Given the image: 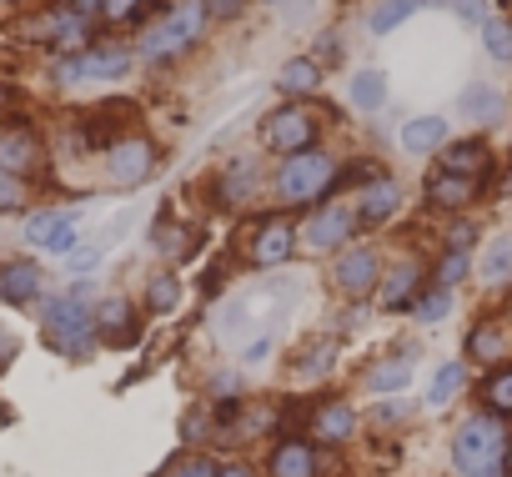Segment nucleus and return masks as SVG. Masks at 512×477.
I'll list each match as a JSON object with an SVG mask.
<instances>
[{
	"mask_svg": "<svg viewBox=\"0 0 512 477\" xmlns=\"http://www.w3.org/2000/svg\"><path fill=\"white\" fill-rule=\"evenodd\" d=\"M181 297H186V282H181L176 267H166V272H151V277H146L141 307H146V317H171V312L181 307Z\"/></svg>",
	"mask_w": 512,
	"mask_h": 477,
	"instance_id": "cd10ccee",
	"label": "nucleus"
},
{
	"mask_svg": "<svg viewBox=\"0 0 512 477\" xmlns=\"http://www.w3.org/2000/svg\"><path fill=\"white\" fill-rule=\"evenodd\" d=\"M216 477H256V472H251L246 462H221V467H216Z\"/></svg>",
	"mask_w": 512,
	"mask_h": 477,
	"instance_id": "8fccbe9b",
	"label": "nucleus"
},
{
	"mask_svg": "<svg viewBox=\"0 0 512 477\" xmlns=\"http://www.w3.org/2000/svg\"><path fill=\"white\" fill-rule=\"evenodd\" d=\"M322 131H327V116L312 101H282L256 116V141L272 156H297L307 146H322Z\"/></svg>",
	"mask_w": 512,
	"mask_h": 477,
	"instance_id": "20e7f679",
	"label": "nucleus"
},
{
	"mask_svg": "<svg viewBox=\"0 0 512 477\" xmlns=\"http://www.w3.org/2000/svg\"><path fill=\"white\" fill-rule=\"evenodd\" d=\"M447 16H457L462 26H482V21L492 16V0H452Z\"/></svg>",
	"mask_w": 512,
	"mask_h": 477,
	"instance_id": "37998d69",
	"label": "nucleus"
},
{
	"mask_svg": "<svg viewBox=\"0 0 512 477\" xmlns=\"http://www.w3.org/2000/svg\"><path fill=\"white\" fill-rule=\"evenodd\" d=\"M272 191V171L262 166V156H251V151H241V156H226L211 176H206V201L216 206V211H246V206H256Z\"/></svg>",
	"mask_w": 512,
	"mask_h": 477,
	"instance_id": "0eeeda50",
	"label": "nucleus"
},
{
	"mask_svg": "<svg viewBox=\"0 0 512 477\" xmlns=\"http://www.w3.org/2000/svg\"><path fill=\"white\" fill-rule=\"evenodd\" d=\"M26 206V176L0 166V211H21Z\"/></svg>",
	"mask_w": 512,
	"mask_h": 477,
	"instance_id": "79ce46f5",
	"label": "nucleus"
},
{
	"mask_svg": "<svg viewBox=\"0 0 512 477\" xmlns=\"http://www.w3.org/2000/svg\"><path fill=\"white\" fill-rule=\"evenodd\" d=\"M477 282L487 292H512V231H492L477 252Z\"/></svg>",
	"mask_w": 512,
	"mask_h": 477,
	"instance_id": "a878e982",
	"label": "nucleus"
},
{
	"mask_svg": "<svg viewBox=\"0 0 512 477\" xmlns=\"http://www.w3.org/2000/svg\"><path fill=\"white\" fill-rule=\"evenodd\" d=\"M156 166H161V146H156L146 131H126V136H116V141L101 151L106 186H116V191L146 186V181L156 176Z\"/></svg>",
	"mask_w": 512,
	"mask_h": 477,
	"instance_id": "9d476101",
	"label": "nucleus"
},
{
	"mask_svg": "<svg viewBox=\"0 0 512 477\" xmlns=\"http://www.w3.org/2000/svg\"><path fill=\"white\" fill-rule=\"evenodd\" d=\"M6 106H11V86H6V81H0V111H6Z\"/></svg>",
	"mask_w": 512,
	"mask_h": 477,
	"instance_id": "6e6d98bb",
	"label": "nucleus"
},
{
	"mask_svg": "<svg viewBox=\"0 0 512 477\" xmlns=\"http://www.w3.org/2000/svg\"><path fill=\"white\" fill-rule=\"evenodd\" d=\"M267 472L272 477H317L322 472V457H317V447H312L307 432H292V437H277Z\"/></svg>",
	"mask_w": 512,
	"mask_h": 477,
	"instance_id": "393cba45",
	"label": "nucleus"
},
{
	"mask_svg": "<svg viewBox=\"0 0 512 477\" xmlns=\"http://www.w3.org/2000/svg\"><path fill=\"white\" fill-rule=\"evenodd\" d=\"M462 382H467V367H462V362H442V367L432 372V382H427V407H447V402L462 392Z\"/></svg>",
	"mask_w": 512,
	"mask_h": 477,
	"instance_id": "c9c22d12",
	"label": "nucleus"
},
{
	"mask_svg": "<svg viewBox=\"0 0 512 477\" xmlns=\"http://www.w3.org/2000/svg\"><path fill=\"white\" fill-rule=\"evenodd\" d=\"M412 317H417L422 327H437V322H447V317H452V287H437V282H427V287H422V297L412 302Z\"/></svg>",
	"mask_w": 512,
	"mask_h": 477,
	"instance_id": "f704fd0d",
	"label": "nucleus"
},
{
	"mask_svg": "<svg viewBox=\"0 0 512 477\" xmlns=\"http://www.w3.org/2000/svg\"><path fill=\"white\" fill-rule=\"evenodd\" d=\"M407 382H412V357H407V352H402V357H382V362L367 372V387H372V392H382V397H387V392L397 397Z\"/></svg>",
	"mask_w": 512,
	"mask_h": 477,
	"instance_id": "2f4dec72",
	"label": "nucleus"
},
{
	"mask_svg": "<svg viewBox=\"0 0 512 477\" xmlns=\"http://www.w3.org/2000/svg\"><path fill=\"white\" fill-rule=\"evenodd\" d=\"M422 196H427V206L432 211H442V216H457V211H472L482 196H487V186L482 181H472V176H452V171H427V181H422Z\"/></svg>",
	"mask_w": 512,
	"mask_h": 477,
	"instance_id": "f3484780",
	"label": "nucleus"
},
{
	"mask_svg": "<svg viewBox=\"0 0 512 477\" xmlns=\"http://www.w3.org/2000/svg\"><path fill=\"white\" fill-rule=\"evenodd\" d=\"M41 327H46V342L71 357V362H86L96 352V307H91V282H76L66 292H56L41 312Z\"/></svg>",
	"mask_w": 512,
	"mask_h": 477,
	"instance_id": "7ed1b4c3",
	"label": "nucleus"
},
{
	"mask_svg": "<svg viewBox=\"0 0 512 477\" xmlns=\"http://www.w3.org/2000/svg\"><path fill=\"white\" fill-rule=\"evenodd\" d=\"M357 231H362V216H357L352 196H327V201H317L312 211H302L297 242H302V252H312V257H337L342 247L357 242Z\"/></svg>",
	"mask_w": 512,
	"mask_h": 477,
	"instance_id": "423d86ee",
	"label": "nucleus"
},
{
	"mask_svg": "<svg viewBox=\"0 0 512 477\" xmlns=\"http://www.w3.org/2000/svg\"><path fill=\"white\" fill-rule=\"evenodd\" d=\"M407 417V402H397V397H387L382 407H377V427H392V422H402Z\"/></svg>",
	"mask_w": 512,
	"mask_h": 477,
	"instance_id": "de8ad7c7",
	"label": "nucleus"
},
{
	"mask_svg": "<svg viewBox=\"0 0 512 477\" xmlns=\"http://www.w3.org/2000/svg\"><path fill=\"white\" fill-rule=\"evenodd\" d=\"M467 357L472 362H502L507 357V327L502 322H472V332H467Z\"/></svg>",
	"mask_w": 512,
	"mask_h": 477,
	"instance_id": "c756f323",
	"label": "nucleus"
},
{
	"mask_svg": "<svg viewBox=\"0 0 512 477\" xmlns=\"http://www.w3.org/2000/svg\"><path fill=\"white\" fill-rule=\"evenodd\" d=\"M477 36H482V56H487L492 66H512V16L492 11V16L477 26Z\"/></svg>",
	"mask_w": 512,
	"mask_h": 477,
	"instance_id": "7c9ffc66",
	"label": "nucleus"
},
{
	"mask_svg": "<svg viewBox=\"0 0 512 477\" xmlns=\"http://www.w3.org/2000/svg\"><path fill=\"white\" fill-rule=\"evenodd\" d=\"M131 221H136V211H121L116 221H106V231H101V247H106V252H111V247L121 242V236L131 231Z\"/></svg>",
	"mask_w": 512,
	"mask_h": 477,
	"instance_id": "a18cd8bd",
	"label": "nucleus"
},
{
	"mask_svg": "<svg viewBox=\"0 0 512 477\" xmlns=\"http://www.w3.org/2000/svg\"><path fill=\"white\" fill-rule=\"evenodd\" d=\"M447 141H452V121L437 116V111H417V116H407L397 126V146L407 156H437Z\"/></svg>",
	"mask_w": 512,
	"mask_h": 477,
	"instance_id": "aec40b11",
	"label": "nucleus"
},
{
	"mask_svg": "<svg viewBox=\"0 0 512 477\" xmlns=\"http://www.w3.org/2000/svg\"><path fill=\"white\" fill-rule=\"evenodd\" d=\"M96 337L106 347H136L141 342V317H136L131 297L111 292L106 302H96Z\"/></svg>",
	"mask_w": 512,
	"mask_h": 477,
	"instance_id": "6ab92c4d",
	"label": "nucleus"
},
{
	"mask_svg": "<svg viewBox=\"0 0 512 477\" xmlns=\"http://www.w3.org/2000/svg\"><path fill=\"white\" fill-rule=\"evenodd\" d=\"M61 6H71V11L86 16V21H101V6H106V0H61Z\"/></svg>",
	"mask_w": 512,
	"mask_h": 477,
	"instance_id": "09e8293b",
	"label": "nucleus"
},
{
	"mask_svg": "<svg viewBox=\"0 0 512 477\" xmlns=\"http://www.w3.org/2000/svg\"><path fill=\"white\" fill-rule=\"evenodd\" d=\"M251 6L256 0H206V16H211V26H236Z\"/></svg>",
	"mask_w": 512,
	"mask_h": 477,
	"instance_id": "a19ab883",
	"label": "nucleus"
},
{
	"mask_svg": "<svg viewBox=\"0 0 512 477\" xmlns=\"http://www.w3.org/2000/svg\"><path fill=\"white\" fill-rule=\"evenodd\" d=\"M256 6H267V11H287L292 0H256Z\"/></svg>",
	"mask_w": 512,
	"mask_h": 477,
	"instance_id": "864d4df0",
	"label": "nucleus"
},
{
	"mask_svg": "<svg viewBox=\"0 0 512 477\" xmlns=\"http://www.w3.org/2000/svg\"><path fill=\"white\" fill-rule=\"evenodd\" d=\"M26 242L51 252V257H71L81 247V211H56V206L31 211L26 216Z\"/></svg>",
	"mask_w": 512,
	"mask_h": 477,
	"instance_id": "4468645a",
	"label": "nucleus"
},
{
	"mask_svg": "<svg viewBox=\"0 0 512 477\" xmlns=\"http://www.w3.org/2000/svg\"><path fill=\"white\" fill-rule=\"evenodd\" d=\"M472 277V252H437V267H432V282L437 287H462Z\"/></svg>",
	"mask_w": 512,
	"mask_h": 477,
	"instance_id": "4c0bfd02",
	"label": "nucleus"
},
{
	"mask_svg": "<svg viewBox=\"0 0 512 477\" xmlns=\"http://www.w3.org/2000/svg\"><path fill=\"white\" fill-rule=\"evenodd\" d=\"M156 477H216V462H211V457H191V452H186V457H171Z\"/></svg>",
	"mask_w": 512,
	"mask_h": 477,
	"instance_id": "ea45409f",
	"label": "nucleus"
},
{
	"mask_svg": "<svg viewBox=\"0 0 512 477\" xmlns=\"http://www.w3.org/2000/svg\"><path fill=\"white\" fill-rule=\"evenodd\" d=\"M0 166L16 171V176H36L46 166V146L31 126H0Z\"/></svg>",
	"mask_w": 512,
	"mask_h": 477,
	"instance_id": "412c9836",
	"label": "nucleus"
},
{
	"mask_svg": "<svg viewBox=\"0 0 512 477\" xmlns=\"http://www.w3.org/2000/svg\"><path fill=\"white\" fill-rule=\"evenodd\" d=\"M101 257H106V247H101V242H91V247H76L66 262H71V272H76V277H86V272H96V262H101Z\"/></svg>",
	"mask_w": 512,
	"mask_h": 477,
	"instance_id": "c03bdc74",
	"label": "nucleus"
},
{
	"mask_svg": "<svg viewBox=\"0 0 512 477\" xmlns=\"http://www.w3.org/2000/svg\"><path fill=\"white\" fill-rule=\"evenodd\" d=\"M502 477H512V437H507V452H502Z\"/></svg>",
	"mask_w": 512,
	"mask_h": 477,
	"instance_id": "603ef678",
	"label": "nucleus"
},
{
	"mask_svg": "<svg viewBox=\"0 0 512 477\" xmlns=\"http://www.w3.org/2000/svg\"><path fill=\"white\" fill-rule=\"evenodd\" d=\"M342 191V156L327 146H307L297 156H282L272 171V196L282 211H312L317 201Z\"/></svg>",
	"mask_w": 512,
	"mask_h": 477,
	"instance_id": "f03ea898",
	"label": "nucleus"
},
{
	"mask_svg": "<svg viewBox=\"0 0 512 477\" xmlns=\"http://www.w3.org/2000/svg\"><path fill=\"white\" fill-rule=\"evenodd\" d=\"M151 252L166 262V267H186V262H196V252H201V226L196 221H181V216H171V206H161V216L151 221Z\"/></svg>",
	"mask_w": 512,
	"mask_h": 477,
	"instance_id": "ddd939ff",
	"label": "nucleus"
},
{
	"mask_svg": "<svg viewBox=\"0 0 512 477\" xmlns=\"http://www.w3.org/2000/svg\"><path fill=\"white\" fill-rule=\"evenodd\" d=\"M6 422H11V412H6V407H0V427H6Z\"/></svg>",
	"mask_w": 512,
	"mask_h": 477,
	"instance_id": "4d7b16f0",
	"label": "nucleus"
},
{
	"mask_svg": "<svg viewBox=\"0 0 512 477\" xmlns=\"http://www.w3.org/2000/svg\"><path fill=\"white\" fill-rule=\"evenodd\" d=\"M427 282H432V262L422 252H402V257H392V267H382L377 307L382 312H412V302L422 297Z\"/></svg>",
	"mask_w": 512,
	"mask_h": 477,
	"instance_id": "f8f14e48",
	"label": "nucleus"
},
{
	"mask_svg": "<svg viewBox=\"0 0 512 477\" xmlns=\"http://www.w3.org/2000/svg\"><path fill=\"white\" fill-rule=\"evenodd\" d=\"M332 357H337V342H332V337H322V342L302 347V357L292 362V377H297V382H317V377H327V372H332Z\"/></svg>",
	"mask_w": 512,
	"mask_h": 477,
	"instance_id": "72a5a7b5",
	"label": "nucleus"
},
{
	"mask_svg": "<svg viewBox=\"0 0 512 477\" xmlns=\"http://www.w3.org/2000/svg\"><path fill=\"white\" fill-rule=\"evenodd\" d=\"M317 61H322V66H332V61H342V36H337V31H327V36L317 41Z\"/></svg>",
	"mask_w": 512,
	"mask_h": 477,
	"instance_id": "49530a36",
	"label": "nucleus"
},
{
	"mask_svg": "<svg viewBox=\"0 0 512 477\" xmlns=\"http://www.w3.org/2000/svg\"><path fill=\"white\" fill-rule=\"evenodd\" d=\"M377 282H382V252L367 247V242H352L332 257V287L342 302H367L377 297Z\"/></svg>",
	"mask_w": 512,
	"mask_h": 477,
	"instance_id": "9b49d317",
	"label": "nucleus"
},
{
	"mask_svg": "<svg viewBox=\"0 0 512 477\" xmlns=\"http://www.w3.org/2000/svg\"><path fill=\"white\" fill-rule=\"evenodd\" d=\"M0 6H16V0H0Z\"/></svg>",
	"mask_w": 512,
	"mask_h": 477,
	"instance_id": "13d9d810",
	"label": "nucleus"
},
{
	"mask_svg": "<svg viewBox=\"0 0 512 477\" xmlns=\"http://www.w3.org/2000/svg\"><path fill=\"white\" fill-rule=\"evenodd\" d=\"M146 11H166V0H106L101 21H106V26H136Z\"/></svg>",
	"mask_w": 512,
	"mask_h": 477,
	"instance_id": "e433bc0d",
	"label": "nucleus"
},
{
	"mask_svg": "<svg viewBox=\"0 0 512 477\" xmlns=\"http://www.w3.org/2000/svg\"><path fill=\"white\" fill-rule=\"evenodd\" d=\"M482 402H487V412L512 417V362H507V367H497V372L482 382Z\"/></svg>",
	"mask_w": 512,
	"mask_h": 477,
	"instance_id": "58836bf2",
	"label": "nucleus"
},
{
	"mask_svg": "<svg viewBox=\"0 0 512 477\" xmlns=\"http://www.w3.org/2000/svg\"><path fill=\"white\" fill-rule=\"evenodd\" d=\"M206 26H211V16H206V0H171L166 11H156L146 26H141V36H136V61H146V66H176V61H186L196 46H201V36H206Z\"/></svg>",
	"mask_w": 512,
	"mask_h": 477,
	"instance_id": "f257e3e1",
	"label": "nucleus"
},
{
	"mask_svg": "<svg viewBox=\"0 0 512 477\" xmlns=\"http://www.w3.org/2000/svg\"><path fill=\"white\" fill-rule=\"evenodd\" d=\"M502 452H507V432H502L497 412H472L452 432V472L457 477H502Z\"/></svg>",
	"mask_w": 512,
	"mask_h": 477,
	"instance_id": "39448f33",
	"label": "nucleus"
},
{
	"mask_svg": "<svg viewBox=\"0 0 512 477\" xmlns=\"http://www.w3.org/2000/svg\"><path fill=\"white\" fill-rule=\"evenodd\" d=\"M41 287H46V272H41L31 257H16V262L0 267V302L26 307V302H36V297H41Z\"/></svg>",
	"mask_w": 512,
	"mask_h": 477,
	"instance_id": "bb28decb",
	"label": "nucleus"
},
{
	"mask_svg": "<svg viewBox=\"0 0 512 477\" xmlns=\"http://www.w3.org/2000/svg\"><path fill=\"white\" fill-rule=\"evenodd\" d=\"M502 116H507V96H502L497 86H487V81H467V86L457 91V121L487 131V126H497Z\"/></svg>",
	"mask_w": 512,
	"mask_h": 477,
	"instance_id": "b1692460",
	"label": "nucleus"
},
{
	"mask_svg": "<svg viewBox=\"0 0 512 477\" xmlns=\"http://www.w3.org/2000/svg\"><path fill=\"white\" fill-rule=\"evenodd\" d=\"M387 96H392V76H387L382 66H357V71L342 81V101H347L352 111H362V116H377V111L387 106Z\"/></svg>",
	"mask_w": 512,
	"mask_h": 477,
	"instance_id": "5701e85b",
	"label": "nucleus"
},
{
	"mask_svg": "<svg viewBox=\"0 0 512 477\" xmlns=\"http://www.w3.org/2000/svg\"><path fill=\"white\" fill-rule=\"evenodd\" d=\"M477 216L472 211H457V216H447L442 221V231H437V252H472V242H477Z\"/></svg>",
	"mask_w": 512,
	"mask_h": 477,
	"instance_id": "473e14b6",
	"label": "nucleus"
},
{
	"mask_svg": "<svg viewBox=\"0 0 512 477\" xmlns=\"http://www.w3.org/2000/svg\"><path fill=\"white\" fill-rule=\"evenodd\" d=\"M136 66V46L126 41H91L86 51H71L51 66L56 86H96V81H126Z\"/></svg>",
	"mask_w": 512,
	"mask_h": 477,
	"instance_id": "6e6552de",
	"label": "nucleus"
},
{
	"mask_svg": "<svg viewBox=\"0 0 512 477\" xmlns=\"http://www.w3.org/2000/svg\"><path fill=\"white\" fill-rule=\"evenodd\" d=\"M352 206H357L362 226H387V221H397V216H402L407 191H402V181H397L392 171H377L372 181L352 186Z\"/></svg>",
	"mask_w": 512,
	"mask_h": 477,
	"instance_id": "2eb2a0df",
	"label": "nucleus"
},
{
	"mask_svg": "<svg viewBox=\"0 0 512 477\" xmlns=\"http://www.w3.org/2000/svg\"><path fill=\"white\" fill-rule=\"evenodd\" d=\"M427 6L422 0H372V11H367V36L387 41L392 31H402L412 16H422Z\"/></svg>",
	"mask_w": 512,
	"mask_h": 477,
	"instance_id": "c85d7f7f",
	"label": "nucleus"
},
{
	"mask_svg": "<svg viewBox=\"0 0 512 477\" xmlns=\"http://www.w3.org/2000/svg\"><path fill=\"white\" fill-rule=\"evenodd\" d=\"M432 161H437V171L472 176V181H482V186H492V176H497V166H502L482 136H452V141H447Z\"/></svg>",
	"mask_w": 512,
	"mask_h": 477,
	"instance_id": "dca6fc26",
	"label": "nucleus"
},
{
	"mask_svg": "<svg viewBox=\"0 0 512 477\" xmlns=\"http://www.w3.org/2000/svg\"><path fill=\"white\" fill-rule=\"evenodd\" d=\"M272 86H277V96H282V101H317V96H322V86H327V66H322L312 51L287 56V61L277 66Z\"/></svg>",
	"mask_w": 512,
	"mask_h": 477,
	"instance_id": "a211bd4d",
	"label": "nucleus"
},
{
	"mask_svg": "<svg viewBox=\"0 0 512 477\" xmlns=\"http://www.w3.org/2000/svg\"><path fill=\"white\" fill-rule=\"evenodd\" d=\"M297 252H302V242H297L292 211H267V216H256L251 231L241 236V262H246V267H262V272L287 267Z\"/></svg>",
	"mask_w": 512,
	"mask_h": 477,
	"instance_id": "1a4fd4ad",
	"label": "nucleus"
},
{
	"mask_svg": "<svg viewBox=\"0 0 512 477\" xmlns=\"http://www.w3.org/2000/svg\"><path fill=\"white\" fill-rule=\"evenodd\" d=\"M352 432H357V407H352L347 397H322V402L312 407L307 437H317V442H327V447H342V442H352Z\"/></svg>",
	"mask_w": 512,
	"mask_h": 477,
	"instance_id": "4be33fe9",
	"label": "nucleus"
},
{
	"mask_svg": "<svg viewBox=\"0 0 512 477\" xmlns=\"http://www.w3.org/2000/svg\"><path fill=\"white\" fill-rule=\"evenodd\" d=\"M422 6H427V11H447V6H452V0H422Z\"/></svg>",
	"mask_w": 512,
	"mask_h": 477,
	"instance_id": "5fc2aeb1",
	"label": "nucleus"
},
{
	"mask_svg": "<svg viewBox=\"0 0 512 477\" xmlns=\"http://www.w3.org/2000/svg\"><path fill=\"white\" fill-rule=\"evenodd\" d=\"M11 357H16V337H11L6 327H0V367H6Z\"/></svg>",
	"mask_w": 512,
	"mask_h": 477,
	"instance_id": "3c124183",
	"label": "nucleus"
}]
</instances>
